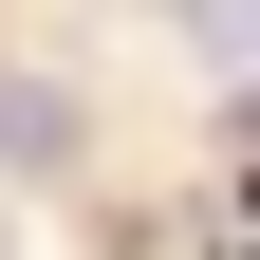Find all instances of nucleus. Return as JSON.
<instances>
[{
	"label": "nucleus",
	"instance_id": "obj_1",
	"mask_svg": "<svg viewBox=\"0 0 260 260\" xmlns=\"http://www.w3.org/2000/svg\"><path fill=\"white\" fill-rule=\"evenodd\" d=\"M75 168V93L56 75H0V186H56Z\"/></svg>",
	"mask_w": 260,
	"mask_h": 260
}]
</instances>
